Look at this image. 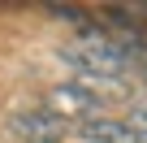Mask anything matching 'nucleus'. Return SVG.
<instances>
[{"label": "nucleus", "instance_id": "nucleus-1", "mask_svg": "<svg viewBox=\"0 0 147 143\" xmlns=\"http://www.w3.org/2000/svg\"><path fill=\"white\" fill-rule=\"evenodd\" d=\"M134 56H138V48H130V43H121L113 35H100V30H87V35L69 39L61 48V61L78 74V83H87L95 91L117 87L125 78V69H134Z\"/></svg>", "mask_w": 147, "mask_h": 143}, {"label": "nucleus", "instance_id": "nucleus-2", "mask_svg": "<svg viewBox=\"0 0 147 143\" xmlns=\"http://www.w3.org/2000/svg\"><path fill=\"white\" fill-rule=\"evenodd\" d=\"M43 108L56 113V117L69 121V126H82V121L104 117V96H100L95 87L78 83V78H69V83H56V87L48 91V104H43Z\"/></svg>", "mask_w": 147, "mask_h": 143}, {"label": "nucleus", "instance_id": "nucleus-3", "mask_svg": "<svg viewBox=\"0 0 147 143\" xmlns=\"http://www.w3.org/2000/svg\"><path fill=\"white\" fill-rule=\"evenodd\" d=\"M9 134H13L18 143H65V139L74 134V126L61 121V117L48 113V108H18V113L9 117Z\"/></svg>", "mask_w": 147, "mask_h": 143}, {"label": "nucleus", "instance_id": "nucleus-4", "mask_svg": "<svg viewBox=\"0 0 147 143\" xmlns=\"http://www.w3.org/2000/svg\"><path fill=\"white\" fill-rule=\"evenodd\" d=\"M74 130H78L82 143H138V134L125 121H117V117H95V121H82Z\"/></svg>", "mask_w": 147, "mask_h": 143}, {"label": "nucleus", "instance_id": "nucleus-5", "mask_svg": "<svg viewBox=\"0 0 147 143\" xmlns=\"http://www.w3.org/2000/svg\"><path fill=\"white\" fill-rule=\"evenodd\" d=\"M125 126L138 134V139H147V100H138L134 108H130V117H125Z\"/></svg>", "mask_w": 147, "mask_h": 143}, {"label": "nucleus", "instance_id": "nucleus-6", "mask_svg": "<svg viewBox=\"0 0 147 143\" xmlns=\"http://www.w3.org/2000/svg\"><path fill=\"white\" fill-rule=\"evenodd\" d=\"M138 143H147V139H138Z\"/></svg>", "mask_w": 147, "mask_h": 143}]
</instances>
